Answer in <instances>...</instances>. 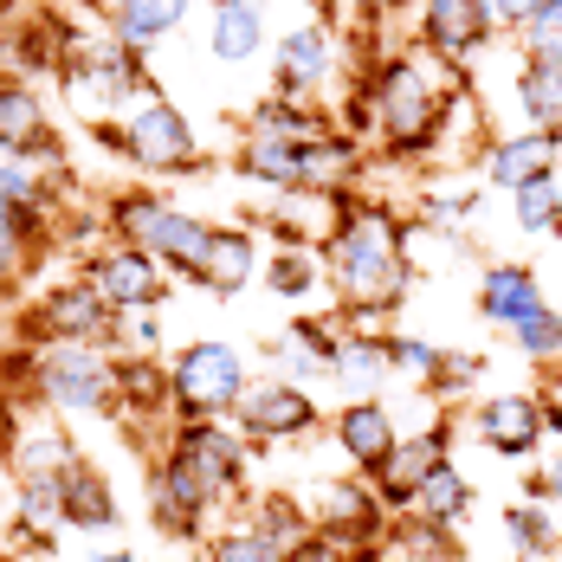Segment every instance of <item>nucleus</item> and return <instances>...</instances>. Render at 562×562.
I'll return each mask as SVG.
<instances>
[{
    "mask_svg": "<svg viewBox=\"0 0 562 562\" xmlns=\"http://www.w3.org/2000/svg\"><path fill=\"white\" fill-rule=\"evenodd\" d=\"M530 498H537V505H557V510H562V434L550 440V452L537 459V479H530Z\"/></svg>",
    "mask_w": 562,
    "mask_h": 562,
    "instance_id": "ea45409f",
    "label": "nucleus"
},
{
    "mask_svg": "<svg viewBox=\"0 0 562 562\" xmlns=\"http://www.w3.org/2000/svg\"><path fill=\"white\" fill-rule=\"evenodd\" d=\"M510 342H517V356H524V362H537V369L562 362V311H557V304H550V311H537L530 324H517V330H510Z\"/></svg>",
    "mask_w": 562,
    "mask_h": 562,
    "instance_id": "72a5a7b5",
    "label": "nucleus"
},
{
    "mask_svg": "<svg viewBox=\"0 0 562 562\" xmlns=\"http://www.w3.org/2000/svg\"><path fill=\"white\" fill-rule=\"evenodd\" d=\"M562 162V136L550 130H517V136H492L485 143V181L492 188H530V181H550Z\"/></svg>",
    "mask_w": 562,
    "mask_h": 562,
    "instance_id": "2eb2a0df",
    "label": "nucleus"
},
{
    "mask_svg": "<svg viewBox=\"0 0 562 562\" xmlns=\"http://www.w3.org/2000/svg\"><path fill=\"white\" fill-rule=\"evenodd\" d=\"M382 510H389V505H382L375 492H362V485H324L311 524H317L330 543L349 550V543H375V537H382Z\"/></svg>",
    "mask_w": 562,
    "mask_h": 562,
    "instance_id": "6ab92c4d",
    "label": "nucleus"
},
{
    "mask_svg": "<svg viewBox=\"0 0 562 562\" xmlns=\"http://www.w3.org/2000/svg\"><path fill=\"white\" fill-rule=\"evenodd\" d=\"M369 7H401V0H369Z\"/></svg>",
    "mask_w": 562,
    "mask_h": 562,
    "instance_id": "a18cd8bd",
    "label": "nucleus"
},
{
    "mask_svg": "<svg viewBox=\"0 0 562 562\" xmlns=\"http://www.w3.org/2000/svg\"><path fill=\"white\" fill-rule=\"evenodd\" d=\"M207 562H284V550L272 543V537H259V530L246 524V530H226V537H214Z\"/></svg>",
    "mask_w": 562,
    "mask_h": 562,
    "instance_id": "c9c22d12",
    "label": "nucleus"
},
{
    "mask_svg": "<svg viewBox=\"0 0 562 562\" xmlns=\"http://www.w3.org/2000/svg\"><path fill=\"white\" fill-rule=\"evenodd\" d=\"M505 537H510V550L517 557H550L562 543V530H557V517H550V505H537V498H524V505H510L505 510Z\"/></svg>",
    "mask_w": 562,
    "mask_h": 562,
    "instance_id": "c756f323",
    "label": "nucleus"
},
{
    "mask_svg": "<svg viewBox=\"0 0 562 562\" xmlns=\"http://www.w3.org/2000/svg\"><path fill=\"white\" fill-rule=\"evenodd\" d=\"M492 0H420V46L434 58H472L492 40Z\"/></svg>",
    "mask_w": 562,
    "mask_h": 562,
    "instance_id": "9b49d317",
    "label": "nucleus"
},
{
    "mask_svg": "<svg viewBox=\"0 0 562 562\" xmlns=\"http://www.w3.org/2000/svg\"><path fill=\"white\" fill-rule=\"evenodd\" d=\"M472 434L498 459H537L550 440V420H543V401L537 394H492L472 407Z\"/></svg>",
    "mask_w": 562,
    "mask_h": 562,
    "instance_id": "6e6552de",
    "label": "nucleus"
},
{
    "mask_svg": "<svg viewBox=\"0 0 562 562\" xmlns=\"http://www.w3.org/2000/svg\"><path fill=\"white\" fill-rule=\"evenodd\" d=\"M537 311H550V297H543V284L530 266H485V279H479V317L485 324H498V330H517V324H530Z\"/></svg>",
    "mask_w": 562,
    "mask_h": 562,
    "instance_id": "a211bd4d",
    "label": "nucleus"
},
{
    "mask_svg": "<svg viewBox=\"0 0 562 562\" xmlns=\"http://www.w3.org/2000/svg\"><path fill=\"white\" fill-rule=\"evenodd\" d=\"M324 252H330V284L349 317H389L407 297V226L382 201L349 207V221L337 226Z\"/></svg>",
    "mask_w": 562,
    "mask_h": 562,
    "instance_id": "f257e3e1",
    "label": "nucleus"
},
{
    "mask_svg": "<svg viewBox=\"0 0 562 562\" xmlns=\"http://www.w3.org/2000/svg\"><path fill=\"white\" fill-rule=\"evenodd\" d=\"M311 279H317V266L297 252V246H284V252H272V266H266V284L279 291V297H304L311 291Z\"/></svg>",
    "mask_w": 562,
    "mask_h": 562,
    "instance_id": "4c0bfd02",
    "label": "nucleus"
},
{
    "mask_svg": "<svg viewBox=\"0 0 562 562\" xmlns=\"http://www.w3.org/2000/svg\"><path fill=\"white\" fill-rule=\"evenodd\" d=\"M465 505H472V485L459 479V465L447 459V465H440V472H434V479L407 498V505H401V517H407V524H420V530L459 537V517H465Z\"/></svg>",
    "mask_w": 562,
    "mask_h": 562,
    "instance_id": "4be33fe9",
    "label": "nucleus"
},
{
    "mask_svg": "<svg viewBox=\"0 0 562 562\" xmlns=\"http://www.w3.org/2000/svg\"><path fill=\"white\" fill-rule=\"evenodd\" d=\"M369 98H375L382 143H389L401 162L420 156V149H434L440 130H447V116H452V98H440L427 85V71L414 58H382V71L369 78Z\"/></svg>",
    "mask_w": 562,
    "mask_h": 562,
    "instance_id": "f03ea898",
    "label": "nucleus"
},
{
    "mask_svg": "<svg viewBox=\"0 0 562 562\" xmlns=\"http://www.w3.org/2000/svg\"><path fill=\"white\" fill-rule=\"evenodd\" d=\"M33 382L65 414H116V356H98V342H46Z\"/></svg>",
    "mask_w": 562,
    "mask_h": 562,
    "instance_id": "20e7f679",
    "label": "nucleus"
},
{
    "mask_svg": "<svg viewBox=\"0 0 562 562\" xmlns=\"http://www.w3.org/2000/svg\"><path fill=\"white\" fill-rule=\"evenodd\" d=\"M259 272V252H252V239L246 233H233V226H214V239H207V259H201V272L194 284H207L214 297H233V291H246Z\"/></svg>",
    "mask_w": 562,
    "mask_h": 562,
    "instance_id": "393cba45",
    "label": "nucleus"
},
{
    "mask_svg": "<svg viewBox=\"0 0 562 562\" xmlns=\"http://www.w3.org/2000/svg\"><path fill=\"white\" fill-rule=\"evenodd\" d=\"M181 20H188V0H111V26L130 53H149Z\"/></svg>",
    "mask_w": 562,
    "mask_h": 562,
    "instance_id": "a878e982",
    "label": "nucleus"
},
{
    "mask_svg": "<svg viewBox=\"0 0 562 562\" xmlns=\"http://www.w3.org/2000/svg\"><path fill=\"white\" fill-rule=\"evenodd\" d=\"M175 452L207 479V492H214V498L239 492V485H246V472H252V440H246V434H233V427H221V420H181Z\"/></svg>",
    "mask_w": 562,
    "mask_h": 562,
    "instance_id": "0eeeda50",
    "label": "nucleus"
},
{
    "mask_svg": "<svg viewBox=\"0 0 562 562\" xmlns=\"http://www.w3.org/2000/svg\"><path fill=\"white\" fill-rule=\"evenodd\" d=\"M465 214H472V194H465V188H459V194H452V188L420 194V226H459Z\"/></svg>",
    "mask_w": 562,
    "mask_h": 562,
    "instance_id": "58836bf2",
    "label": "nucleus"
},
{
    "mask_svg": "<svg viewBox=\"0 0 562 562\" xmlns=\"http://www.w3.org/2000/svg\"><path fill=\"white\" fill-rule=\"evenodd\" d=\"M330 375L349 389V401L375 394V382H382V375H394V369H389V337H362V330H356V337H342Z\"/></svg>",
    "mask_w": 562,
    "mask_h": 562,
    "instance_id": "cd10ccee",
    "label": "nucleus"
},
{
    "mask_svg": "<svg viewBox=\"0 0 562 562\" xmlns=\"http://www.w3.org/2000/svg\"><path fill=\"white\" fill-rule=\"evenodd\" d=\"M447 356L452 349H440V342H427V337H389V369L407 375L414 389H434L440 369H447Z\"/></svg>",
    "mask_w": 562,
    "mask_h": 562,
    "instance_id": "7c9ffc66",
    "label": "nucleus"
},
{
    "mask_svg": "<svg viewBox=\"0 0 562 562\" xmlns=\"http://www.w3.org/2000/svg\"><path fill=\"white\" fill-rule=\"evenodd\" d=\"M356 562H394V557H382V550H362V557H356Z\"/></svg>",
    "mask_w": 562,
    "mask_h": 562,
    "instance_id": "37998d69",
    "label": "nucleus"
},
{
    "mask_svg": "<svg viewBox=\"0 0 562 562\" xmlns=\"http://www.w3.org/2000/svg\"><path fill=\"white\" fill-rule=\"evenodd\" d=\"M20 524H26V537H53V524H65V485L20 479Z\"/></svg>",
    "mask_w": 562,
    "mask_h": 562,
    "instance_id": "2f4dec72",
    "label": "nucleus"
},
{
    "mask_svg": "<svg viewBox=\"0 0 562 562\" xmlns=\"http://www.w3.org/2000/svg\"><path fill=\"white\" fill-rule=\"evenodd\" d=\"M175 382V414L181 420H221L239 407V394H246V362H239V349L233 342H188L181 356H175L169 369Z\"/></svg>",
    "mask_w": 562,
    "mask_h": 562,
    "instance_id": "39448f33",
    "label": "nucleus"
},
{
    "mask_svg": "<svg viewBox=\"0 0 562 562\" xmlns=\"http://www.w3.org/2000/svg\"><path fill=\"white\" fill-rule=\"evenodd\" d=\"M7 459H13V479H58L78 452H71V440L58 434L46 414H26L20 434H13V447H7Z\"/></svg>",
    "mask_w": 562,
    "mask_h": 562,
    "instance_id": "b1692460",
    "label": "nucleus"
},
{
    "mask_svg": "<svg viewBox=\"0 0 562 562\" xmlns=\"http://www.w3.org/2000/svg\"><path fill=\"white\" fill-rule=\"evenodd\" d=\"M317 143H324V136H311V143H297V136H246V143H239V175L272 181L284 194L317 188Z\"/></svg>",
    "mask_w": 562,
    "mask_h": 562,
    "instance_id": "f3484780",
    "label": "nucleus"
},
{
    "mask_svg": "<svg viewBox=\"0 0 562 562\" xmlns=\"http://www.w3.org/2000/svg\"><path fill=\"white\" fill-rule=\"evenodd\" d=\"M510 214H517V226H524V233H557V226H562V188H557V175H550V181L517 188V194H510Z\"/></svg>",
    "mask_w": 562,
    "mask_h": 562,
    "instance_id": "473e14b6",
    "label": "nucleus"
},
{
    "mask_svg": "<svg viewBox=\"0 0 562 562\" xmlns=\"http://www.w3.org/2000/svg\"><path fill=\"white\" fill-rule=\"evenodd\" d=\"M407 562H459V557H452V543H440V550H420V557H407Z\"/></svg>",
    "mask_w": 562,
    "mask_h": 562,
    "instance_id": "79ce46f5",
    "label": "nucleus"
},
{
    "mask_svg": "<svg viewBox=\"0 0 562 562\" xmlns=\"http://www.w3.org/2000/svg\"><path fill=\"white\" fill-rule=\"evenodd\" d=\"M517 111L530 130L562 136V71L557 65H517Z\"/></svg>",
    "mask_w": 562,
    "mask_h": 562,
    "instance_id": "c85d7f7f",
    "label": "nucleus"
},
{
    "mask_svg": "<svg viewBox=\"0 0 562 562\" xmlns=\"http://www.w3.org/2000/svg\"><path fill=\"white\" fill-rule=\"evenodd\" d=\"M85 284H91V291L111 304L116 317H130V311H156V304H162V266H156L149 252H136V246L91 252Z\"/></svg>",
    "mask_w": 562,
    "mask_h": 562,
    "instance_id": "1a4fd4ad",
    "label": "nucleus"
},
{
    "mask_svg": "<svg viewBox=\"0 0 562 562\" xmlns=\"http://www.w3.org/2000/svg\"><path fill=\"white\" fill-rule=\"evenodd\" d=\"M266 46V7L259 0H214L207 13V53L221 65H252V53Z\"/></svg>",
    "mask_w": 562,
    "mask_h": 562,
    "instance_id": "412c9836",
    "label": "nucleus"
},
{
    "mask_svg": "<svg viewBox=\"0 0 562 562\" xmlns=\"http://www.w3.org/2000/svg\"><path fill=\"white\" fill-rule=\"evenodd\" d=\"M447 452H452V420H434L427 434H414V440H401V447L389 452V465L375 472V498L389 510H401L440 465H447Z\"/></svg>",
    "mask_w": 562,
    "mask_h": 562,
    "instance_id": "f8f14e48",
    "label": "nucleus"
},
{
    "mask_svg": "<svg viewBox=\"0 0 562 562\" xmlns=\"http://www.w3.org/2000/svg\"><path fill=\"white\" fill-rule=\"evenodd\" d=\"M252 530H259V537H272V543L284 550V557H291V550H297V543H304V537H311L317 524H311L304 510L291 505V498H266V505H259V524H252Z\"/></svg>",
    "mask_w": 562,
    "mask_h": 562,
    "instance_id": "f704fd0d",
    "label": "nucleus"
},
{
    "mask_svg": "<svg viewBox=\"0 0 562 562\" xmlns=\"http://www.w3.org/2000/svg\"><path fill=\"white\" fill-rule=\"evenodd\" d=\"M239 434L259 447V440H297L317 427V401L297 389V382H259V389L239 394Z\"/></svg>",
    "mask_w": 562,
    "mask_h": 562,
    "instance_id": "9d476101",
    "label": "nucleus"
},
{
    "mask_svg": "<svg viewBox=\"0 0 562 562\" xmlns=\"http://www.w3.org/2000/svg\"><path fill=\"white\" fill-rule=\"evenodd\" d=\"M58 485H65V524H85V530H104V524H116L111 485H104L85 459H71V465L58 472Z\"/></svg>",
    "mask_w": 562,
    "mask_h": 562,
    "instance_id": "bb28decb",
    "label": "nucleus"
},
{
    "mask_svg": "<svg viewBox=\"0 0 562 562\" xmlns=\"http://www.w3.org/2000/svg\"><path fill=\"white\" fill-rule=\"evenodd\" d=\"M0 149H7L13 162H40V156H53L46 104H40L26 85H13V78H0Z\"/></svg>",
    "mask_w": 562,
    "mask_h": 562,
    "instance_id": "aec40b11",
    "label": "nucleus"
},
{
    "mask_svg": "<svg viewBox=\"0 0 562 562\" xmlns=\"http://www.w3.org/2000/svg\"><path fill=\"white\" fill-rule=\"evenodd\" d=\"M524 65H557L562 71V0L543 13V20L524 26Z\"/></svg>",
    "mask_w": 562,
    "mask_h": 562,
    "instance_id": "e433bc0d",
    "label": "nucleus"
},
{
    "mask_svg": "<svg viewBox=\"0 0 562 562\" xmlns=\"http://www.w3.org/2000/svg\"><path fill=\"white\" fill-rule=\"evenodd\" d=\"M98 562H136V557H130V550H111V557H98Z\"/></svg>",
    "mask_w": 562,
    "mask_h": 562,
    "instance_id": "c03bdc74",
    "label": "nucleus"
},
{
    "mask_svg": "<svg viewBox=\"0 0 562 562\" xmlns=\"http://www.w3.org/2000/svg\"><path fill=\"white\" fill-rule=\"evenodd\" d=\"M123 136H130V162H143L149 175H188L194 162H201L188 116L175 111L169 98H156V91H136Z\"/></svg>",
    "mask_w": 562,
    "mask_h": 562,
    "instance_id": "423d86ee",
    "label": "nucleus"
},
{
    "mask_svg": "<svg viewBox=\"0 0 562 562\" xmlns=\"http://www.w3.org/2000/svg\"><path fill=\"white\" fill-rule=\"evenodd\" d=\"M337 447L362 479H375V472L389 465V452L401 447V427H394V414L375 401V394H362V401L337 407Z\"/></svg>",
    "mask_w": 562,
    "mask_h": 562,
    "instance_id": "dca6fc26",
    "label": "nucleus"
},
{
    "mask_svg": "<svg viewBox=\"0 0 562 562\" xmlns=\"http://www.w3.org/2000/svg\"><path fill=\"white\" fill-rule=\"evenodd\" d=\"M149 498H156V524H162L169 537H201V517L214 505L207 479H201L175 447L162 452V465H156V479H149Z\"/></svg>",
    "mask_w": 562,
    "mask_h": 562,
    "instance_id": "ddd939ff",
    "label": "nucleus"
},
{
    "mask_svg": "<svg viewBox=\"0 0 562 562\" xmlns=\"http://www.w3.org/2000/svg\"><path fill=\"white\" fill-rule=\"evenodd\" d=\"M330 78V33L324 26H297V33H284L279 40V85L291 104H311L304 91L311 85H324Z\"/></svg>",
    "mask_w": 562,
    "mask_h": 562,
    "instance_id": "5701e85b",
    "label": "nucleus"
},
{
    "mask_svg": "<svg viewBox=\"0 0 562 562\" xmlns=\"http://www.w3.org/2000/svg\"><path fill=\"white\" fill-rule=\"evenodd\" d=\"M26 324H33V337H46V342H104L111 324H116V311L91 291V284H65V291H53Z\"/></svg>",
    "mask_w": 562,
    "mask_h": 562,
    "instance_id": "4468645a",
    "label": "nucleus"
},
{
    "mask_svg": "<svg viewBox=\"0 0 562 562\" xmlns=\"http://www.w3.org/2000/svg\"><path fill=\"white\" fill-rule=\"evenodd\" d=\"M111 226L136 246V252H149L156 266H175V272H201V259H207V239H214V226L194 221V214H175L162 201H149V194H116L111 201Z\"/></svg>",
    "mask_w": 562,
    "mask_h": 562,
    "instance_id": "7ed1b4c3",
    "label": "nucleus"
},
{
    "mask_svg": "<svg viewBox=\"0 0 562 562\" xmlns=\"http://www.w3.org/2000/svg\"><path fill=\"white\" fill-rule=\"evenodd\" d=\"M550 7H557V0H492V20H498V26H517V33H524V26H530V20H543Z\"/></svg>",
    "mask_w": 562,
    "mask_h": 562,
    "instance_id": "a19ab883",
    "label": "nucleus"
}]
</instances>
